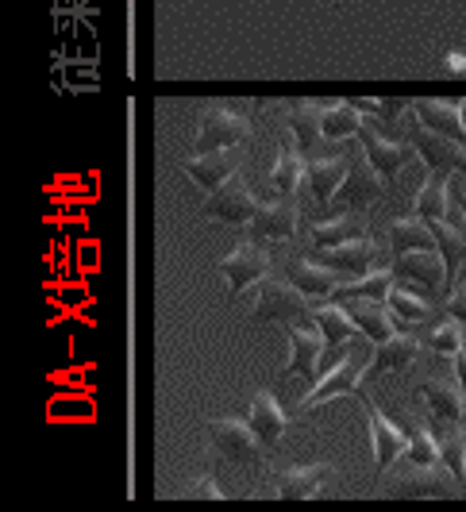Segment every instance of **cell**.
I'll list each match as a JSON object with an SVG mask.
<instances>
[{
    "label": "cell",
    "mask_w": 466,
    "mask_h": 512,
    "mask_svg": "<svg viewBox=\"0 0 466 512\" xmlns=\"http://www.w3.org/2000/svg\"><path fill=\"white\" fill-rule=\"evenodd\" d=\"M401 466H389L382 474V497H413V501H428V497H455L459 493V478L447 470V462H432V466H420V462L397 459Z\"/></svg>",
    "instance_id": "1"
},
{
    "label": "cell",
    "mask_w": 466,
    "mask_h": 512,
    "mask_svg": "<svg viewBox=\"0 0 466 512\" xmlns=\"http://www.w3.org/2000/svg\"><path fill=\"white\" fill-rule=\"evenodd\" d=\"M370 359H374V343L359 335L355 339V347H351V355L339 362L332 374H324L320 382L312 385L309 393L301 397V405L297 412H312L320 409V405H328V401H343V397H355L366 382V370H370Z\"/></svg>",
    "instance_id": "2"
},
{
    "label": "cell",
    "mask_w": 466,
    "mask_h": 512,
    "mask_svg": "<svg viewBox=\"0 0 466 512\" xmlns=\"http://www.w3.org/2000/svg\"><path fill=\"white\" fill-rule=\"evenodd\" d=\"M251 324H282V328H316V308L312 297H305L297 285L262 278L259 282V308L251 312Z\"/></svg>",
    "instance_id": "3"
},
{
    "label": "cell",
    "mask_w": 466,
    "mask_h": 512,
    "mask_svg": "<svg viewBox=\"0 0 466 512\" xmlns=\"http://www.w3.org/2000/svg\"><path fill=\"white\" fill-rule=\"evenodd\" d=\"M251 135H255V120L239 116L228 104L208 101L201 108V116H197V143H193V151L212 154V151H228V147H243Z\"/></svg>",
    "instance_id": "4"
},
{
    "label": "cell",
    "mask_w": 466,
    "mask_h": 512,
    "mask_svg": "<svg viewBox=\"0 0 466 512\" xmlns=\"http://www.w3.org/2000/svg\"><path fill=\"white\" fill-rule=\"evenodd\" d=\"M401 128L409 135V143L416 147V158L428 166V170H451V174H466V147L447 139L440 131H432L428 124H420L413 108L401 116Z\"/></svg>",
    "instance_id": "5"
},
{
    "label": "cell",
    "mask_w": 466,
    "mask_h": 512,
    "mask_svg": "<svg viewBox=\"0 0 466 512\" xmlns=\"http://www.w3.org/2000/svg\"><path fill=\"white\" fill-rule=\"evenodd\" d=\"M208 439H212V451L224 455V459L239 462V466H259L262 462V443L251 428V420H235V416H212L205 420Z\"/></svg>",
    "instance_id": "6"
},
{
    "label": "cell",
    "mask_w": 466,
    "mask_h": 512,
    "mask_svg": "<svg viewBox=\"0 0 466 512\" xmlns=\"http://www.w3.org/2000/svg\"><path fill=\"white\" fill-rule=\"evenodd\" d=\"M355 401L363 405L366 412V424H370V443H374V470L378 474H386L393 462L401 459L405 451H409V428L405 424H393L386 412L378 409L370 397H366V389L355 393Z\"/></svg>",
    "instance_id": "7"
},
{
    "label": "cell",
    "mask_w": 466,
    "mask_h": 512,
    "mask_svg": "<svg viewBox=\"0 0 466 512\" xmlns=\"http://www.w3.org/2000/svg\"><path fill=\"white\" fill-rule=\"evenodd\" d=\"M312 258H316L320 266L336 270L343 282H355V278H363V274L378 270V266H389L386 255L374 247L370 235H366V239H351V243H339V247H316Z\"/></svg>",
    "instance_id": "8"
},
{
    "label": "cell",
    "mask_w": 466,
    "mask_h": 512,
    "mask_svg": "<svg viewBox=\"0 0 466 512\" xmlns=\"http://www.w3.org/2000/svg\"><path fill=\"white\" fill-rule=\"evenodd\" d=\"M220 274H224V293L239 297L243 289L259 285L270 274V247L255 243V239H243L228 258H220Z\"/></svg>",
    "instance_id": "9"
},
{
    "label": "cell",
    "mask_w": 466,
    "mask_h": 512,
    "mask_svg": "<svg viewBox=\"0 0 466 512\" xmlns=\"http://www.w3.org/2000/svg\"><path fill=\"white\" fill-rule=\"evenodd\" d=\"M382 174L374 170V162L366 158V151H359L347 166V178L339 185V193L332 197V205L339 212H366L374 201H382Z\"/></svg>",
    "instance_id": "10"
},
{
    "label": "cell",
    "mask_w": 466,
    "mask_h": 512,
    "mask_svg": "<svg viewBox=\"0 0 466 512\" xmlns=\"http://www.w3.org/2000/svg\"><path fill=\"white\" fill-rule=\"evenodd\" d=\"M259 201L243 189L239 178H228L216 193H208V201L201 205V216L212 224H228V228H247L259 216Z\"/></svg>",
    "instance_id": "11"
},
{
    "label": "cell",
    "mask_w": 466,
    "mask_h": 512,
    "mask_svg": "<svg viewBox=\"0 0 466 512\" xmlns=\"http://www.w3.org/2000/svg\"><path fill=\"white\" fill-rule=\"evenodd\" d=\"M332 478H336V466L328 459L309 462V466H282V470H274V478H270V497H282V501L320 497Z\"/></svg>",
    "instance_id": "12"
},
{
    "label": "cell",
    "mask_w": 466,
    "mask_h": 512,
    "mask_svg": "<svg viewBox=\"0 0 466 512\" xmlns=\"http://www.w3.org/2000/svg\"><path fill=\"white\" fill-rule=\"evenodd\" d=\"M420 397H424V405H428V424H432V432L447 436V432H455V428L466 424V405H463V389H459V385L428 378V382H420Z\"/></svg>",
    "instance_id": "13"
},
{
    "label": "cell",
    "mask_w": 466,
    "mask_h": 512,
    "mask_svg": "<svg viewBox=\"0 0 466 512\" xmlns=\"http://www.w3.org/2000/svg\"><path fill=\"white\" fill-rule=\"evenodd\" d=\"M389 266H393V274H397V278H405L409 285H420V289H424V297L451 289L447 262H443L440 251H405V255H393Z\"/></svg>",
    "instance_id": "14"
},
{
    "label": "cell",
    "mask_w": 466,
    "mask_h": 512,
    "mask_svg": "<svg viewBox=\"0 0 466 512\" xmlns=\"http://www.w3.org/2000/svg\"><path fill=\"white\" fill-rule=\"evenodd\" d=\"M320 328H285V339H289V351L293 359L285 366V382H305V393L320 382L316 366H320V355H324V335H316Z\"/></svg>",
    "instance_id": "15"
},
{
    "label": "cell",
    "mask_w": 466,
    "mask_h": 512,
    "mask_svg": "<svg viewBox=\"0 0 466 512\" xmlns=\"http://www.w3.org/2000/svg\"><path fill=\"white\" fill-rule=\"evenodd\" d=\"M359 143H363L366 158L374 162V170H378L382 178H397V174H401V166H405L409 158H416L413 143H393V139H386V135L378 131V120H374V116H366L363 120Z\"/></svg>",
    "instance_id": "16"
},
{
    "label": "cell",
    "mask_w": 466,
    "mask_h": 512,
    "mask_svg": "<svg viewBox=\"0 0 466 512\" xmlns=\"http://www.w3.org/2000/svg\"><path fill=\"white\" fill-rule=\"evenodd\" d=\"M297 224H301V212L293 205V197H278L274 205H262L259 216L247 224V239L255 243H285L297 235Z\"/></svg>",
    "instance_id": "17"
},
{
    "label": "cell",
    "mask_w": 466,
    "mask_h": 512,
    "mask_svg": "<svg viewBox=\"0 0 466 512\" xmlns=\"http://www.w3.org/2000/svg\"><path fill=\"white\" fill-rule=\"evenodd\" d=\"M420 347H424L420 335H409V332H397L393 339L378 343V347H374V359H370V370H366V382H378V378H386V374L409 370L416 362V355H420Z\"/></svg>",
    "instance_id": "18"
},
{
    "label": "cell",
    "mask_w": 466,
    "mask_h": 512,
    "mask_svg": "<svg viewBox=\"0 0 466 512\" xmlns=\"http://www.w3.org/2000/svg\"><path fill=\"white\" fill-rule=\"evenodd\" d=\"M339 305L347 308V316L359 324V332H363L374 347L397 335V320H393V312H389L386 301H370V297H343Z\"/></svg>",
    "instance_id": "19"
},
{
    "label": "cell",
    "mask_w": 466,
    "mask_h": 512,
    "mask_svg": "<svg viewBox=\"0 0 466 512\" xmlns=\"http://www.w3.org/2000/svg\"><path fill=\"white\" fill-rule=\"evenodd\" d=\"M285 278L297 285L305 297H312V301H328V297H336V289L343 285V278H339L336 270H328V266H320L316 258H289V266H285Z\"/></svg>",
    "instance_id": "20"
},
{
    "label": "cell",
    "mask_w": 466,
    "mask_h": 512,
    "mask_svg": "<svg viewBox=\"0 0 466 512\" xmlns=\"http://www.w3.org/2000/svg\"><path fill=\"white\" fill-rule=\"evenodd\" d=\"M239 162H243V154L228 147V151H212V154H197V158H189L182 170L193 178V185H201L205 193H216L220 185L228 178H235V170H239Z\"/></svg>",
    "instance_id": "21"
},
{
    "label": "cell",
    "mask_w": 466,
    "mask_h": 512,
    "mask_svg": "<svg viewBox=\"0 0 466 512\" xmlns=\"http://www.w3.org/2000/svg\"><path fill=\"white\" fill-rule=\"evenodd\" d=\"M251 428L259 436L262 451H274L285 432H289V416H285V409L278 405V397L270 389H259L251 397Z\"/></svg>",
    "instance_id": "22"
},
{
    "label": "cell",
    "mask_w": 466,
    "mask_h": 512,
    "mask_svg": "<svg viewBox=\"0 0 466 512\" xmlns=\"http://www.w3.org/2000/svg\"><path fill=\"white\" fill-rule=\"evenodd\" d=\"M416 216H424L428 224H440L451 216V170H428V178L416 193Z\"/></svg>",
    "instance_id": "23"
},
{
    "label": "cell",
    "mask_w": 466,
    "mask_h": 512,
    "mask_svg": "<svg viewBox=\"0 0 466 512\" xmlns=\"http://www.w3.org/2000/svg\"><path fill=\"white\" fill-rule=\"evenodd\" d=\"M285 112H289V131H293V139H297V151L305 154V158H312L316 143L324 139V135H320L324 101H289Z\"/></svg>",
    "instance_id": "24"
},
{
    "label": "cell",
    "mask_w": 466,
    "mask_h": 512,
    "mask_svg": "<svg viewBox=\"0 0 466 512\" xmlns=\"http://www.w3.org/2000/svg\"><path fill=\"white\" fill-rule=\"evenodd\" d=\"M305 178H309L312 201L320 208H328L332 197L339 193L343 178H347V158H309L305 162Z\"/></svg>",
    "instance_id": "25"
},
{
    "label": "cell",
    "mask_w": 466,
    "mask_h": 512,
    "mask_svg": "<svg viewBox=\"0 0 466 512\" xmlns=\"http://www.w3.org/2000/svg\"><path fill=\"white\" fill-rule=\"evenodd\" d=\"M413 112L420 116V124H428L432 131H440V135H447V139H455V143H463L466 147V128H463V112H459V104L420 97V101H413Z\"/></svg>",
    "instance_id": "26"
},
{
    "label": "cell",
    "mask_w": 466,
    "mask_h": 512,
    "mask_svg": "<svg viewBox=\"0 0 466 512\" xmlns=\"http://www.w3.org/2000/svg\"><path fill=\"white\" fill-rule=\"evenodd\" d=\"M389 243H393V255H405V251H440L432 224L424 216H416V212L389 224Z\"/></svg>",
    "instance_id": "27"
},
{
    "label": "cell",
    "mask_w": 466,
    "mask_h": 512,
    "mask_svg": "<svg viewBox=\"0 0 466 512\" xmlns=\"http://www.w3.org/2000/svg\"><path fill=\"white\" fill-rule=\"evenodd\" d=\"M305 162H309V158L297 151V139L285 135L282 143H278L274 174H270V185H274L278 197H293V193H297V185H301V178H305Z\"/></svg>",
    "instance_id": "28"
},
{
    "label": "cell",
    "mask_w": 466,
    "mask_h": 512,
    "mask_svg": "<svg viewBox=\"0 0 466 512\" xmlns=\"http://www.w3.org/2000/svg\"><path fill=\"white\" fill-rule=\"evenodd\" d=\"M363 112L355 108V101H324V116H320V135L328 143H343L355 139L363 131Z\"/></svg>",
    "instance_id": "29"
},
{
    "label": "cell",
    "mask_w": 466,
    "mask_h": 512,
    "mask_svg": "<svg viewBox=\"0 0 466 512\" xmlns=\"http://www.w3.org/2000/svg\"><path fill=\"white\" fill-rule=\"evenodd\" d=\"M370 228H366L363 212H339L332 220L316 224L312 228V247H339V243H351V239H366Z\"/></svg>",
    "instance_id": "30"
},
{
    "label": "cell",
    "mask_w": 466,
    "mask_h": 512,
    "mask_svg": "<svg viewBox=\"0 0 466 512\" xmlns=\"http://www.w3.org/2000/svg\"><path fill=\"white\" fill-rule=\"evenodd\" d=\"M386 305H389V312H393V320L405 324V332H409V328H420V324H428V316H432L428 297L416 293V289H409V285H393L386 297Z\"/></svg>",
    "instance_id": "31"
},
{
    "label": "cell",
    "mask_w": 466,
    "mask_h": 512,
    "mask_svg": "<svg viewBox=\"0 0 466 512\" xmlns=\"http://www.w3.org/2000/svg\"><path fill=\"white\" fill-rule=\"evenodd\" d=\"M420 343H424L432 355H440V359H455V355L466 347V332H463V324L447 312L443 320H436L428 332L420 335Z\"/></svg>",
    "instance_id": "32"
},
{
    "label": "cell",
    "mask_w": 466,
    "mask_h": 512,
    "mask_svg": "<svg viewBox=\"0 0 466 512\" xmlns=\"http://www.w3.org/2000/svg\"><path fill=\"white\" fill-rule=\"evenodd\" d=\"M316 328L324 335V343H347V339H359V324L347 316V308L339 301H324L316 305Z\"/></svg>",
    "instance_id": "33"
},
{
    "label": "cell",
    "mask_w": 466,
    "mask_h": 512,
    "mask_svg": "<svg viewBox=\"0 0 466 512\" xmlns=\"http://www.w3.org/2000/svg\"><path fill=\"white\" fill-rule=\"evenodd\" d=\"M393 285H397V274H393V266H378V270H370V274L355 278V282L339 285L336 301H343V297H370V301H386Z\"/></svg>",
    "instance_id": "34"
},
{
    "label": "cell",
    "mask_w": 466,
    "mask_h": 512,
    "mask_svg": "<svg viewBox=\"0 0 466 512\" xmlns=\"http://www.w3.org/2000/svg\"><path fill=\"white\" fill-rule=\"evenodd\" d=\"M432 231H436L440 255H443V262H447V278H451V285H455L459 270L466 266V231H459L455 224H447V220L432 224Z\"/></svg>",
    "instance_id": "35"
},
{
    "label": "cell",
    "mask_w": 466,
    "mask_h": 512,
    "mask_svg": "<svg viewBox=\"0 0 466 512\" xmlns=\"http://www.w3.org/2000/svg\"><path fill=\"white\" fill-rule=\"evenodd\" d=\"M405 428H409V451H405L401 459L420 462V466H432V462H440V439L432 436V424H428V416H424V420H405Z\"/></svg>",
    "instance_id": "36"
},
{
    "label": "cell",
    "mask_w": 466,
    "mask_h": 512,
    "mask_svg": "<svg viewBox=\"0 0 466 512\" xmlns=\"http://www.w3.org/2000/svg\"><path fill=\"white\" fill-rule=\"evenodd\" d=\"M440 459L447 462V470L463 482L466 478V432L463 428H455V432L440 436Z\"/></svg>",
    "instance_id": "37"
},
{
    "label": "cell",
    "mask_w": 466,
    "mask_h": 512,
    "mask_svg": "<svg viewBox=\"0 0 466 512\" xmlns=\"http://www.w3.org/2000/svg\"><path fill=\"white\" fill-rule=\"evenodd\" d=\"M182 497H197V501H220V497H224V489L216 486V478H212V470H208V474H201L197 482H189V486H185Z\"/></svg>",
    "instance_id": "38"
},
{
    "label": "cell",
    "mask_w": 466,
    "mask_h": 512,
    "mask_svg": "<svg viewBox=\"0 0 466 512\" xmlns=\"http://www.w3.org/2000/svg\"><path fill=\"white\" fill-rule=\"evenodd\" d=\"M51 416H54V420H58V416H74V420H89V416H93V405H89V401H78V397H74V401L66 405V397H62V401H54V405H51Z\"/></svg>",
    "instance_id": "39"
},
{
    "label": "cell",
    "mask_w": 466,
    "mask_h": 512,
    "mask_svg": "<svg viewBox=\"0 0 466 512\" xmlns=\"http://www.w3.org/2000/svg\"><path fill=\"white\" fill-rule=\"evenodd\" d=\"M54 301H58V308H70L74 312V308H89V293H85V285H74V289L66 285L62 293H54Z\"/></svg>",
    "instance_id": "40"
},
{
    "label": "cell",
    "mask_w": 466,
    "mask_h": 512,
    "mask_svg": "<svg viewBox=\"0 0 466 512\" xmlns=\"http://www.w3.org/2000/svg\"><path fill=\"white\" fill-rule=\"evenodd\" d=\"M451 362H455V378H459V389H463V405H466V347Z\"/></svg>",
    "instance_id": "41"
},
{
    "label": "cell",
    "mask_w": 466,
    "mask_h": 512,
    "mask_svg": "<svg viewBox=\"0 0 466 512\" xmlns=\"http://www.w3.org/2000/svg\"><path fill=\"white\" fill-rule=\"evenodd\" d=\"M81 266H85V270L97 266V247H93V243H81Z\"/></svg>",
    "instance_id": "42"
},
{
    "label": "cell",
    "mask_w": 466,
    "mask_h": 512,
    "mask_svg": "<svg viewBox=\"0 0 466 512\" xmlns=\"http://www.w3.org/2000/svg\"><path fill=\"white\" fill-rule=\"evenodd\" d=\"M455 197H459V205H463V231H466V189H463V185L455 189Z\"/></svg>",
    "instance_id": "43"
},
{
    "label": "cell",
    "mask_w": 466,
    "mask_h": 512,
    "mask_svg": "<svg viewBox=\"0 0 466 512\" xmlns=\"http://www.w3.org/2000/svg\"><path fill=\"white\" fill-rule=\"evenodd\" d=\"M466 66V58L463 54H451V70H455V74H459V70H463Z\"/></svg>",
    "instance_id": "44"
},
{
    "label": "cell",
    "mask_w": 466,
    "mask_h": 512,
    "mask_svg": "<svg viewBox=\"0 0 466 512\" xmlns=\"http://www.w3.org/2000/svg\"><path fill=\"white\" fill-rule=\"evenodd\" d=\"M459 112H463V128H466V101H459Z\"/></svg>",
    "instance_id": "45"
}]
</instances>
